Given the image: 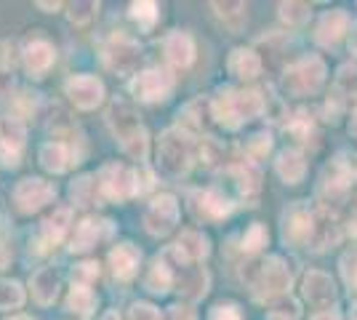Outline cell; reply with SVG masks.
<instances>
[{"label": "cell", "instance_id": "cell-1", "mask_svg": "<svg viewBox=\"0 0 357 320\" xmlns=\"http://www.w3.org/2000/svg\"><path fill=\"white\" fill-rule=\"evenodd\" d=\"M243 280L251 286L259 299H272V296H280L291 289L294 270L280 257L253 259L248 264H243Z\"/></svg>", "mask_w": 357, "mask_h": 320}, {"label": "cell", "instance_id": "cell-2", "mask_svg": "<svg viewBox=\"0 0 357 320\" xmlns=\"http://www.w3.org/2000/svg\"><path fill=\"white\" fill-rule=\"evenodd\" d=\"M211 109H213V121L224 125V128H240L245 121L256 118L261 109H264V99L259 91H229L224 89L219 91V96L211 102Z\"/></svg>", "mask_w": 357, "mask_h": 320}, {"label": "cell", "instance_id": "cell-3", "mask_svg": "<svg viewBox=\"0 0 357 320\" xmlns=\"http://www.w3.org/2000/svg\"><path fill=\"white\" fill-rule=\"evenodd\" d=\"M192 160L195 144L190 131L168 128L158 142V166H160V171L171 179H178L192 168Z\"/></svg>", "mask_w": 357, "mask_h": 320}, {"label": "cell", "instance_id": "cell-4", "mask_svg": "<svg viewBox=\"0 0 357 320\" xmlns=\"http://www.w3.org/2000/svg\"><path fill=\"white\" fill-rule=\"evenodd\" d=\"M326 80V61L320 56H304L294 61L283 75V91L291 96H310Z\"/></svg>", "mask_w": 357, "mask_h": 320}, {"label": "cell", "instance_id": "cell-5", "mask_svg": "<svg viewBox=\"0 0 357 320\" xmlns=\"http://www.w3.org/2000/svg\"><path fill=\"white\" fill-rule=\"evenodd\" d=\"M102 59H105V64L112 73H118V75H134L136 70H139V64H142V48H139V43H136L134 38L118 32V35H112L105 43Z\"/></svg>", "mask_w": 357, "mask_h": 320}, {"label": "cell", "instance_id": "cell-6", "mask_svg": "<svg viewBox=\"0 0 357 320\" xmlns=\"http://www.w3.org/2000/svg\"><path fill=\"white\" fill-rule=\"evenodd\" d=\"M99 187L107 198L112 200H128L136 192H142L139 184V171L123 166V163H105L99 171Z\"/></svg>", "mask_w": 357, "mask_h": 320}, {"label": "cell", "instance_id": "cell-7", "mask_svg": "<svg viewBox=\"0 0 357 320\" xmlns=\"http://www.w3.org/2000/svg\"><path fill=\"white\" fill-rule=\"evenodd\" d=\"M56 198V187L45 179H38V176H27L14 187V203L19 211L32 213L40 211L45 203Z\"/></svg>", "mask_w": 357, "mask_h": 320}, {"label": "cell", "instance_id": "cell-8", "mask_svg": "<svg viewBox=\"0 0 357 320\" xmlns=\"http://www.w3.org/2000/svg\"><path fill=\"white\" fill-rule=\"evenodd\" d=\"M178 222V203L174 195H158L144 211V229L155 238H163Z\"/></svg>", "mask_w": 357, "mask_h": 320}, {"label": "cell", "instance_id": "cell-9", "mask_svg": "<svg viewBox=\"0 0 357 320\" xmlns=\"http://www.w3.org/2000/svg\"><path fill=\"white\" fill-rule=\"evenodd\" d=\"M171 89H174V77L160 67H149L131 80V93L142 102H160L171 93Z\"/></svg>", "mask_w": 357, "mask_h": 320}, {"label": "cell", "instance_id": "cell-10", "mask_svg": "<svg viewBox=\"0 0 357 320\" xmlns=\"http://www.w3.org/2000/svg\"><path fill=\"white\" fill-rule=\"evenodd\" d=\"M190 208L197 219L203 222H222L224 216H229L232 211V200L224 195L222 190H197L190 198Z\"/></svg>", "mask_w": 357, "mask_h": 320}, {"label": "cell", "instance_id": "cell-11", "mask_svg": "<svg viewBox=\"0 0 357 320\" xmlns=\"http://www.w3.org/2000/svg\"><path fill=\"white\" fill-rule=\"evenodd\" d=\"M64 91L80 109H93L105 99V83L96 75H75L64 83Z\"/></svg>", "mask_w": 357, "mask_h": 320}, {"label": "cell", "instance_id": "cell-12", "mask_svg": "<svg viewBox=\"0 0 357 320\" xmlns=\"http://www.w3.org/2000/svg\"><path fill=\"white\" fill-rule=\"evenodd\" d=\"M314 227V213L304 206H291L283 213V241L291 245H310Z\"/></svg>", "mask_w": 357, "mask_h": 320}, {"label": "cell", "instance_id": "cell-13", "mask_svg": "<svg viewBox=\"0 0 357 320\" xmlns=\"http://www.w3.org/2000/svg\"><path fill=\"white\" fill-rule=\"evenodd\" d=\"M349 182H352V168L342 163V160H333L331 166L323 168V176H320V195L328 203H342L349 192Z\"/></svg>", "mask_w": 357, "mask_h": 320}, {"label": "cell", "instance_id": "cell-14", "mask_svg": "<svg viewBox=\"0 0 357 320\" xmlns=\"http://www.w3.org/2000/svg\"><path fill=\"white\" fill-rule=\"evenodd\" d=\"M24 125L19 121H6L0 125V166L16 168L24 147Z\"/></svg>", "mask_w": 357, "mask_h": 320}, {"label": "cell", "instance_id": "cell-15", "mask_svg": "<svg viewBox=\"0 0 357 320\" xmlns=\"http://www.w3.org/2000/svg\"><path fill=\"white\" fill-rule=\"evenodd\" d=\"M304 299L312 307L326 312V307H331L336 302V286H333L331 275L317 273V270L304 275Z\"/></svg>", "mask_w": 357, "mask_h": 320}, {"label": "cell", "instance_id": "cell-16", "mask_svg": "<svg viewBox=\"0 0 357 320\" xmlns=\"http://www.w3.org/2000/svg\"><path fill=\"white\" fill-rule=\"evenodd\" d=\"M107 123H109V128L115 131V137L120 139V144H126L128 139H134L144 125L139 123L136 118L134 107L126 105V102H115V105L109 107V112H107Z\"/></svg>", "mask_w": 357, "mask_h": 320}, {"label": "cell", "instance_id": "cell-17", "mask_svg": "<svg viewBox=\"0 0 357 320\" xmlns=\"http://www.w3.org/2000/svg\"><path fill=\"white\" fill-rule=\"evenodd\" d=\"M163 51L165 59L171 61L174 67H190L195 59V40L190 32L184 30H174L165 35L163 40Z\"/></svg>", "mask_w": 357, "mask_h": 320}, {"label": "cell", "instance_id": "cell-18", "mask_svg": "<svg viewBox=\"0 0 357 320\" xmlns=\"http://www.w3.org/2000/svg\"><path fill=\"white\" fill-rule=\"evenodd\" d=\"M344 32H349V16L336 8V11H328V14L320 16L317 30H314V40L320 46H336Z\"/></svg>", "mask_w": 357, "mask_h": 320}, {"label": "cell", "instance_id": "cell-19", "mask_svg": "<svg viewBox=\"0 0 357 320\" xmlns=\"http://www.w3.org/2000/svg\"><path fill=\"white\" fill-rule=\"evenodd\" d=\"M139 261H142V254L134 243H118L109 251V267L118 280H131L139 273Z\"/></svg>", "mask_w": 357, "mask_h": 320}, {"label": "cell", "instance_id": "cell-20", "mask_svg": "<svg viewBox=\"0 0 357 320\" xmlns=\"http://www.w3.org/2000/svg\"><path fill=\"white\" fill-rule=\"evenodd\" d=\"M112 232V224L105 222V219H86V222H80L77 229H75V238H73V245H70V251H77V254H83V251H89L93 245L99 243L102 238H107Z\"/></svg>", "mask_w": 357, "mask_h": 320}, {"label": "cell", "instance_id": "cell-21", "mask_svg": "<svg viewBox=\"0 0 357 320\" xmlns=\"http://www.w3.org/2000/svg\"><path fill=\"white\" fill-rule=\"evenodd\" d=\"M342 238V229L336 224V219L328 211H314V227H312V245L314 251H323L328 245H336Z\"/></svg>", "mask_w": 357, "mask_h": 320}, {"label": "cell", "instance_id": "cell-22", "mask_svg": "<svg viewBox=\"0 0 357 320\" xmlns=\"http://www.w3.org/2000/svg\"><path fill=\"white\" fill-rule=\"evenodd\" d=\"M54 59H56V51H54V46L48 43V40H43V38H38V40H32V43H27V48H24V64H27V70H30L32 75H43V73H48V67L54 64Z\"/></svg>", "mask_w": 357, "mask_h": 320}, {"label": "cell", "instance_id": "cell-23", "mask_svg": "<svg viewBox=\"0 0 357 320\" xmlns=\"http://www.w3.org/2000/svg\"><path fill=\"white\" fill-rule=\"evenodd\" d=\"M227 70H229V75L251 80V77H256L261 73V59H259V54L251 51V48H235L229 54V59H227Z\"/></svg>", "mask_w": 357, "mask_h": 320}, {"label": "cell", "instance_id": "cell-24", "mask_svg": "<svg viewBox=\"0 0 357 320\" xmlns=\"http://www.w3.org/2000/svg\"><path fill=\"white\" fill-rule=\"evenodd\" d=\"M174 280H176L174 264L165 259V254H160V257H155L147 277H144V289L152 291V294H165V291H171Z\"/></svg>", "mask_w": 357, "mask_h": 320}, {"label": "cell", "instance_id": "cell-25", "mask_svg": "<svg viewBox=\"0 0 357 320\" xmlns=\"http://www.w3.org/2000/svg\"><path fill=\"white\" fill-rule=\"evenodd\" d=\"M30 289H32V296H35V302L38 305H54V299H56V294H59V275L54 273V270H38V273L32 275L30 280Z\"/></svg>", "mask_w": 357, "mask_h": 320}, {"label": "cell", "instance_id": "cell-26", "mask_svg": "<svg viewBox=\"0 0 357 320\" xmlns=\"http://www.w3.org/2000/svg\"><path fill=\"white\" fill-rule=\"evenodd\" d=\"M278 176L283 179L285 184H298L307 174V160H304V153L301 150H285L278 158Z\"/></svg>", "mask_w": 357, "mask_h": 320}, {"label": "cell", "instance_id": "cell-27", "mask_svg": "<svg viewBox=\"0 0 357 320\" xmlns=\"http://www.w3.org/2000/svg\"><path fill=\"white\" fill-rule=\"evenodd\" d=\"M67 224H70V208H56L45 219L43 227H40V245H43V251L59 243L61 235L67 232Z\"/></svg>", "mask_w": 357, "mask_h": 320}, {"label": "cell", "instance_id": "cell-28", "mask_svg": "<svg viewBox=\"0 0 357 320\" xmlns=\"http://www.w3.org/2000/svg\"><path fill=\"white\" fill-rule=\"evenodd\" d=\"M38 158H40V166L45 171H51V174H61V171H67V166H70V150L61 142H45Z\"/></svg>", "mask_w": 357, "mask_h": 320}, {"label": "cell", "instance_id": "cell-29", "mask_svg": "<svg viewBox=\"0 0 357 320\" xmlns=\"http://www.w3.org/2000/svg\"><path fill=\"white\" fill-rule=\"evenodd\" d=\"M176 248L187 257L190 261H200L208 257V238L203 235V232H197V229H187V232H181V238H178Z\"/></svg>", "mask_w": 357, "mask_h": 320}, {"label": "cell", "instance_id": "cell-30", "mask_svg": "<svg viewBox=\"0 0 357 320\" xmlns=\"http://www.w3.org/2000/svg\"><path fill=\"white\" fill-rule=\"evenodd\" d=\"M67 310L80 315V318H91L96 310V296L89 286H73L70 296H67Z\"/></svg>", "mask_w": 357, "mask_h": 320}, {"label": "cell", "instance_id": "cell-31", "mask_svg": "<svg viewBox=\"0 0 357 320\" xmlns=\"http://www.w3.org/2000/svg\"><path fill=\"white\" fill-rule=\"evenodd\" d=\"M211 8L219 14V19L232 32L243 30V24H245V3H211Z\"/></svg>", "mask_w": 357, "mask_h": 320}, {"label": "cell", "instance_id": "cell-32", "mask_svg": "<svg viewBox=\"0 0 357 320\" xmlns=\"http://www.w3.org/2000/svg\"><path fill=\"white\" fill-rule=\"evenodd\" d=\"M24 302V291L16 280H0V310H16Z\"/></svg>", "mask_w": 357, "mask_h": 320}, {"label": "cell", "instance_id": "cell-33", "mask_svg": "<svg viewBox=\"0 0 357 320\" xmlns=\"http://www.w3.org/2000/svg\"><path fill=\"white\" fill-rule=\"evenodd\" d=\"M336 91L344 93V99H357V67L344 64L336 75Z\"/></svg>", "mask_w": 357, "mask_h": 320}, {"label": "cell", "instance_id": "cell-34", "mask_svg": "<svg viewBox=\"0 0 357 320\" xmlns=\"http://www.w3.org/2000/svg\"><path fill=\"white\" fill-rule=\"evenodd\" d=\"M131 16L139 22L142 30H152V24L158 22V3H152V0L131 3Z\"/></svg>", "mask_w": 357, "mask_h": 320}, {"label": "cell", "instance_id": "cell-35", "mask_svg": "<svg viewBox=\"0 0 357 320\" xmlns=\"http://www.w3.org/2000/svg\"><path fill=\"white\" fill-rule=\"evenodd\" d=\"M310 11L312 8L307 3H280V19H283L285 24H291V27L304 24L310 19Z\"/></svg>", "mask_w": 357, "mask_h": 320}, {"label": "cell", "instance_id": "cell-36", "mask_svg": "<svg viewBox=\"0 0 357 320\" xmlns=\"http://www.w3.org/2000/svg\"><path fill=\"white\" fill-rule=\"evenodd\" d=\"M70 195L77 206H89L93 195H96V182H93V176H80L77 182H73L70 187Z\"/></svg>", "mask_w": 357, "mask_h": 320}, {"label": "cell", "instance_id": "cell-37", "mask_svg": "<svg viewBox=\"0 0 357 320\" xmlns=\"http://www.w3.org/2000/svg\"><path fill=\"white\" fill-rule=\"evenodd\" d=\"M267 241H269V232H267V227L264 224H251V227L245 229V235H243V251H259L261 245H267Z\"/></svg>", "mask_w": 357, "mask_h": 320}, {"label": "cell", "instance_id": "cell-38", "mask_svg": "<svg viewBox=\"0 0 357 320\" xmlns=\"http://www.w3.org/2000/svg\"><path fill=\"white\" fill-rule=\"evenodd\" d=\"M285 131H288V134H294L296 139H307L310 137V131H312V121H310V115H307V112H296V115L288 121Z\"/></svg>", "mask_w": 357, "mask_h": 320}, {"label": "cell", "instance_id": "cell-39", "mask_svg": "<svg viewBox=\"0 0 357 320\" xmlns=\"http://www.w3.org/2000/svg\"><path fill=\"white\" fill-rule=\"evenodd\" d=\"M99 277V264L96 261H83L73 270V286H89V280Z\"/></svg>", "mask_w": 357, "mask_h": 320}, {"label": "cell", "instance_id": "cell-40", "mask_svg": "<svg viewBox=\"0 0 357 320\" xmlns=\"http://www.w3.org/2000/svg\"><path fill=\"white\" fill-rule=\"evenodd\" d=\"M342 275L344 280H347V286L357 291V248L355 251H347L342 257Z\"/></svg>", "mask_w": 357, "mask_h": 320}, {"label": "cell", "instance_id": "cell-41", "mask_svg": "<svg viewBox=\"0 0 357 320\" xmlns=\"http://www.w3.org/2000/svg\"><path fill=\"white\" fill-rule=\"evenodd\" d=\"M96 11H99V3H73V6H70V22L86 24Z\"/></svg>", "mask_w": 357, "mask_h": 320}, {"label": "cell", "instance_id": "cell-42", "mask_svg": "<svg viewBox=\"0 0 357 320\" xmlns=\"http://www.w3.org/2000/svg\"><path fill=\"white\" fill-rule=\"evenodd\" d=\"M269 147H272L269 134H256V137H251V142H248V155H251V158H261V155L269 153Z\"/></svg>", "mask_w": 357, "mask_h": 320}, {"label": "cell", "instance_id": "cell-43", "mask_svg": "<svg viewBox=\"0 0 357 320\" xmlns=\"http://www.w3.org/2000/svg\"><path fill=\"white\" fill-rule=\"evenodd\" d=\"M208 320H243V315L235 305H216L211 310Z\"/></svg>", "mask_w": 357, "mask_h": 320}, {"label": "cell", "instance_id": "cell-44", "mask_svg": "<svg viewBox=\"0 0 357 320\" xmlns=\"http://www.w3.org/2000/svg\"><path fill=\"white\" fill-rule=\"evenodd\" d=\"M128 315H131V320H160V312L152 305H144V302H139V305L131 307Z\"/></svg>", "mask_w": 357, "mask_h": 320}, {"label": "cell", "instance_id": "cell-45", "mask_svg": "<svg viewBox=\"0 0 357 320\" xmlns=\"http://www.w3.org/2000/svg\"><path fill=\"white\" fill-rule=\"evenodd\" d=\"M11 91H14V75H11V70L0 67V102H3Z\"/></svg>", "mask_w": 357, "mask_h": 320}, {"label": "cell", "instance_id": "cell-46", "mask_svg": "<svg viewBox=\"0 0 357 320\" xmlns=\"http://www.w3.org/2000/svg\"><path fill=\"white\" fill-rule=\"evenodd\" d=\"M174 320H197V318H195L192 307L176 305V307H174Z\"/></svg>", "mask_w": 357, "mask_h": 320}, {"label": "cell", "instance_id": "cell-47", "mask_svg": "<svg viewBox=\"0 0 357 320\" xmlns=\"http://www.w3.org/2000/svg\"><path fill=\"white\" fill-rule=\"evenodd\" d=\"M349 51H352V54L357 56V22L352 24V27H349Z\"/></svg>", "mask_w": 357, "mask_h": 320}, {"label": "cell", "instance_id": "cell-48", "mask_svg": "<svg viewBox=\"0 0 357 320\" xmlns=\"http://www.w3.org/2000/svg\"><path fill=\"white\" fill-rule=\"evenodd\" d=\"M312 320H339V315H336L333 310H326V312H317Z\"/></svg>", "mask_w": 357, "mask_h": 320}, {"label": "cell", "instance_id": "cell-49", "mask_svg": "<svg viewBox=\"0 0 357 320\" xmlns=\"http://www.w3.org/2000/svg\"><path fill=\"white\" fill-rule=\"evenodd\" d=\"M349 232L357 235V198H355V206H352V216H349Z\"/></svg>", "mask_w": 357, "mask_h": 320}, {"label": "cell", "instance_id": "cell-50", "mask_svg": "<svg viewBox=\"0 0 357 320\" xmlns=\"http://www.w3.org/2000/svg\"><path fill=\"white\" fill-rule=\"evenodd\" d=\"M349 134H352V139H357V109L352 112V121H349Z\"/></svg>", "mask_w": 357, "mask_h": 320}, {"label": "cell", "instance_id": "cell-51", "mask_svg": "<svg viewBox=\"0 0 357 320\" xmlns=\"http://www.w3.org/2000/svg\"><path fill=\"white\" fill-rule=\"evenodd\" d=\"M38 8H45V11H56V8H59V3H43V0H40V3H38Z\"/></svg>", "mask_w": 357, "mask_h": 320}, {"label": "cell", "instance_id": "cell-52", "mask_svg": "<svg viewBox=\"0 0 357 320\" xmlns=\"http://www.w3.org/2000/svg\"><path fill=\"white\" fill-rule=\"evenodd\" d=\"M102 320H120V315L115 312V310H109V312H107V315Z\"/></svg>", "mask_w": 357, "mask_h": 320}, {"label": "cell", "instance_id": "cell-53", "mask_svg": "<svg viewBox=\"0 0 357 320\" xmlns=\"http://www.w3.org/2000/svg\"><path fill=\"white\" fill-rule=\"evenodd\" d=\"M267 320H288V315H283V312H272Z\"/></svg>", "mask_w": 357, "mask_h": 320}, {"label": "cell", "instance_id": "cell-54", "mask_svg": "<svg viewBox=\"0 0 357 320\" xmlns=\"http://www.w3.org/2000/svg\"><path fill=\"white\" fill-rule=\"evenodd\" d=\"M349 320H357V305L352 307V312H349Z\"/></svg>", "mask_w": 357, "mask_h": 320}, {"label": "cell", "instance_id": "cell-55", "mask_svg": "<svg viewBox=\"0 0 357 320\" xmlns=\"http://www.w3.org/2000/svg\"><path fill=\"white\" fill-rule=\"evenodd\" d=\"M8 320H32V318H27V315H16V318H8Z\"/></svg>", "mask_w": 357, "mask_h": 320}, {"label": "cell", "instance_id": "cell-56", "mask_svg": "<svg viewBox=\"0 0 357 320\" xmlns=\"http://www.w3.org/2000/svg\"><path fill=\"white\" fill-rule=\"evenodd\" d=\"M352 174L357 176V158H355V166H352Z\"/></svg>", "mask_w": 357, "mask_h": 320}]
</instances>
